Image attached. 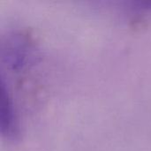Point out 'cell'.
Instances as JSON below:
<instances>
[{
    "label": "cell",
    "instance_id": "6da1fadb",
    "mask_svg": "<svg viewBox=\"0 0 151 151\" xmlns=\"http://www.w3.org/2000/svg\"><path fill=\"white\" fill-rule=\"evenodd\" d=\"M30 40L23 35H14L3 46V58L12 70H20L31 59L33 53Z\"/></svg>",
    "mask_w": 151,
    "mask_h": 151
},
{
    "label": "cell",
    "instance_id": "7a4b0ae2",
    "mask_svg": "<svg viewBox=\"0 0 151 151\" xmlns=\"http://www.w3.org/2000/svg\"><path fill=\"white\" fill-rule=\"evenodd\" d=\"M1 134L7 141H16L19 137V123L12 98L3 79H1Z\"/></svg>",
    "mask_w": 151,
    "mask_h": 151
}]
</instances>
